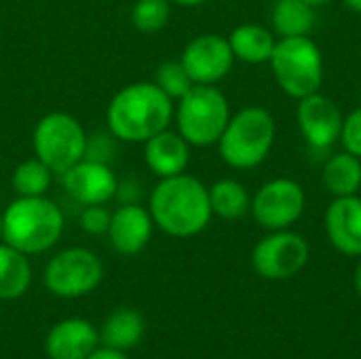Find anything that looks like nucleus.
<instances>
[{
    "mask_svg": "<svg viewBox=\"0 0 361 359\" xmlns=\"http://www.w3.org/2000/svg\"><path fill=\"white\" fill-rule=\"evenodd\" d=\"M148 212L163 233L178 239L195 237L212 220L209 190L186 174L161 178L150 195Z\"/></svg>",
    "mask_w": 361,
    "mask_h": 359,
    "instance_id": "f257e3e1",
    "label": "nucleus"
},
{
    "mask_svg": "<svg viewBox=\"0 0 361 359\" xmlns=\"http://www.w3.org/2000/svg\"><path fill=\"white\" fill-rule=\"evenodd\" d=\"M173 116L171 97L154 83H133L123 87L108 104V127L121 142H146L165 131Z\"/></svg>",
    "mask_w": 361,
    "mask_h": 359,
    "instance_id": "f03ea898",
    "label": "nucleus"
},
{
    "mask_svg": "<svg viewBox=\"0 0 361 359\" xmlns=\"http://www.w3.org/2000/svg\"><path fill=\"white\" fill-rule=\"evenodd\" d=\"M63 231L61 209L47 197H19L2 214V241L21 254H42Z\"/></svg>",
    "mask_w": 361,
    "mask_h": 359,
    "instance_id": "7ed1b4c3",
    "label": "nucleus"
},
{
    "mask_svg": "<svg viewBox=\"0 0 361 359\" xmlns=\"http://www.w3.org/2000/svg\"><path fill=\"white\" fill-rule=\"evenodd\" d=\"M275 118L269 110L250 106L228 118L226 129L218 140L222 161L233 169L258 167L275 144Z\"/></svg>",
    "mask_w": 361,
    "mask_h": 359,
    "instance_id": "20e7f679",
    "label": "nucleus"
},
{
    "mask_svg": "<svg viewBox=\"0 0 361 359\" xmlns=\"http://www.w3.org/2000/svg\"><path fill=\"white\" fill-rule=\"evenodd\" d=\"M269 61L279 87L296 99L317 93L324 83V55L309 36L279 38Z\"/></svg>",
    "mask_w": 361,
    "mask_h": 359,
    "instance_id": "39448f33",
    "label": "nucleus"
},
{
    "mask_svg": "<svg viewBox=\"0 0 361 359\" xmlns=\"http://www.w3.org/2000/svg\"><path fill=\"white\" fill-rule=\"evenodd\" d=\"M228 118V99L214 85H195L184 97H180L176 110L178 133L190 146L218 144Z\"/></svg>",
    "mask_w": 361,
    "mask_h": 359,
    "instance_id": "423d86ee",
    "label": "nucleus"
},
{
    "mask_svg": "<svg viewBox=\"0 0 361 359\" xmlns=\"http://www.w3.org/2000/svg\"><path fill=\"white\" fill-rule=\"evenodd\" d=\"M32 146L36 157L57 174L68 171L85 159L87 135L82 125L68 112L44 114L34 127Z\"/></svg>",
    "mask_w": 361,
    "mask_h": 359,
    "instance_id": "0eeeda50",
    "label": "nucleus"
},
{
    "mask_svg": "<svg viewBox=\"0 0 361 359\" xmlns=\"http://www.w3.org/2000/svg\"><path fill=\"white\" fill-rule=\"evenodd\" d=\"M104 277L99 258L85 248L55 254L44 267V288L59 298H78L93 292Z\"/></svg>",
    "mask_w": 361,
    "mask_h": 359,
    "instance_id": "6e6552de",
    "label": "nucleus"
},
{
    "mask_svg": "<svg viewBox=\"0 0 361 359\" xmlns=\"http://www.w3.org/2000/svg\"><path fill=\"white\" fill-rule=\"evenodd\" d=\"M305 190L296 180L277 178L267 182L252 199L256 222L269 231H286L305 212Z\"/></svg>",
    "mask_w": 361,
    "mask_h": 359,
    "instance_id": "1a4fd4ad",
    "label": "nucleus"
},
{
    "mask_svg": "<svg viewBox=\"0 0 361 359\" xmlns=\"http://www.w3.org/2000/svg\"><path fill=\"white\" fill-rule=\"evenodd\" d=\"M309 262V243L288 231H275L256 243L252 252L254 271L264 279H288Z\"/></svg>",
    "mask_w": 361,
    "mask_h": 359,
    "instance_id": "9d476101",
    "label": "nucleus"
},
{
    "mask_svg": "<svg viewBox=\"0 0 361 359\" xmlns=\"http://www.w3.org/2000/svg\"><path fill=\"white\" fill-rule=\"evenodd\" d=\"M180 61L195 85H216L231 72L235 55L228 38L218 34H201L186 44Z\"/></svg>",
    "mask_w": 361,
    "mask_h": 359,
    "instance_id": "9b49d317",
    "label": "nucleus"
},
{
    "mask_svg": "<svg viewBox=\"0 0 361 359\" xmlns=\"http://www.w3.org/2000/svg\"><path fill=\"white\" fill-rule=\"evenodd\" d=\"M296 118L309 148L313 150H328L341 140L345 118L338 106L319 91L300 99Z\"/></svg>",
    "mask_w": 361,
    "mask_h": 359,
    "instance_id": "f8f14e48",
    "label": "nucleus"
},
{
    "mask_svg": "<svg viewBox=\"0 0 361 359\" xmlns=\"http://www.w3.org/2000/svg\"><path fill=\"white\" fill-rule=\"evenodd\" d=\"M66 193L80 205H104L116 195L118 180L108 163L82 159L61 174Z\"/></svg>",
    "mask_w": 361,
    "mask_h": 359,
    "instance_id": "ddd939ff",
    "label": "nucleus"
},
{
    "mask_svg": "<svg viewBox=\"0 0 361 359\" xmlns=\"http://www.w3.org/2000/svg\"><path fill=\"white\" fill-rule=\"evenodd\" d=\"M152 216L137 203H123L112 216L108 226L110 245L123 256L140 254L152 237Z\"/></svg>",
    "mask_w": 361,
    "mask_h": 359,
    "instance_id": "4468645a",
    "label": "nucleus"
},
{
    "mask_svg": "<svg viewBox=\"0 0 361 359\" xmlns=\"http://www.w3.org/2000/svg\"><path fill=\"white\" fill-rule=\"evenodd\" d=\"M326 233L330 243L345 256H361V199L336 197L326 209Z\"/></svg>",
    "mask_w": 361,
    "mask_h": 359,
    "instance_id": "2eb2a0df",
    "label": "nucleus"
},
{
    "mask_svg": "<svg viewBox=\"0 0 361 359\" xmlns=\"http://www.w3.org/2000/svg\"><path fill=\"white\" fill-rule=\"evenodd\" d=\"M99 345V332L85 320H66L51 328L44 351L51 359H87Z\"/></svg>",
    "mask_w": 361,
    "mask_h": 359,
    "instance_id": "dca6fc26",
    "label": "nucleus"
},
{
    "mask_svg": "<svg viewBox=\"0 0 361 359\" xmlns=\"http://www.w3.org/2000/svg\"><path fill=\"white\" fill-rule=\"evenodd\" d=\"M144 159L159 178L180 176L188 167L190 144L180 133L165 129L144 142Z\"/></svg>",
    "mask_w": 361,
    "mask_h": 359,
    "instance_id": "f3484780",
    "label": "nucleus"
},
{
    "mask_svg": "<svg viewBox=\"0 0 361 359\" xmlns=\"http://www.w3.org/2000/svg\"><path fill=\"white\" fill-rule=\"evenodd\" d=\"M228 44L233 49L235 59H241L245 63H264L271 59L277 38H275V32L262 25L243 23L231 32Z\"/></svg>",
    "mask_w": 361,
    "mask_h": 359,
    "instance_id": "a211bd4d",
    "label": "nucleus"
},
{
    "mask_svg": "<svg viewBox=\"0 0 361 359\" xmlns=\"http://www.w3.org/2000/svg\"><path fill=\"white\" fill-rule=\"evenodd\" d=\"M146 324L144 317L135 311V309H116L108 315L104 328H102V343L104 347L116 349V351H127L131 347H135L142 336H144Z\"/></svg>",
    "mask_w": 361,
    "mask_h": 359,
    "instance_id": "6ab92c4d",
    "label": "nucleus"
},
{
    "mask_svg": "<svg viewBox=\"0 0 361 359\" xmlns=\"http://www.w3.org/2000/svg\"><path fill=\"white\" fill-rule=\"evenodd\" d=\"M271 23L279 38L309 36L315 25V8L305 0H275Z\"/></svg>",
    "mask_w": 361,
    "mask_h": 359,
    "instance_id": "aec40b11",
    "label": "nucleus"
},
{
    "mask_svg": "<svg viewBox=\"0 0 361 359\" xmlns=\"http://www.w3.org/2000/svg\"><path fill=\"white\" fill-rule=\"evenodd\" d=\"M32 281L27 256L19 250L0 243V298L15 300L23 296Z\"/></svg>",
    "mask_w": 361,
    "mask_h": 359,
    "instance_id": "412c9836",
    "label": "nucleus"
},
{
    "mask_svg": "<svg viewBox=\"0 0 361 359\" xmlns=\"http://www.w3.org/2000/svg\"><path fill=\"white\" fill-rule=\"evenodd\" d=\"M324 186L334 197H351L361 188V159L351 152H341L328 159L324 167Z\"/></svg>",
    "mask_w": 361,
    "mask_h": 359,
    "instance_id": "4be33fe9",
    "label": "nucleus"
},
{
    "mask_svg": "<svg viewBox=\"0 0 361 359\" xmlns=\"http://www.w3.org/2000/svg\"><path fill=\"white\" fill-rule=\"evenodd\" d=\"M209 190V205H212V214L224 218V220H239L243 218L250 207V195L245 190V186L237 180H218Z\"/></svg>",
    "mask_w": 361,
    "mask_h": 359,
    "instance_id": "5701e85b",
    "label": "nucleus"
},
{
    "mask_svg": "<svg viewBox=\"0 0 361 359\" xmlns=\"http://www.w3.org/2000/svg\"><path fill=\"white\" fill-rule=\"evenodd\" d=\"M53 180V171L36 157L27 159L13 171V190L19 197H44Z\"/></svg>",
    "mask_w": 361,
    "mask_h": 359,
    "instance_id": "b1692460",
    "label": "nucleus"
},
{
    "mask_svg": "<svg viewBox=\"0 0 361 359\" xmlns=\"http://www.w3.org/2000/svg\"><path fill=\"white\" fill-rule=\"evenodd\" d=\"M169 15V0H137L131 8V23L144 34H154L167 25Z\"/></svg>",
    "mask_w": 361,
    "mask_h": 359,
    "instance_id": "393cba45",
    "label": "nucleus"
},
{
    "mask_svg": "<svg viewBox=\"0 0 361 359\" xmlns=\"http://www.w3.org/2000/svg\"><path fill=\"white\" fill-rule=\"evenodd\" d=\"M154 85L171 99H180L184 97L192 87V78L188 76L186 68L182 66V61H163L159 68H157V74H154Z\"/></svg>",
    "mask_w": 361,
    "mask_h": 359,
    "instance_id": "a878e982",
    "label": "nucleus"
},
{
    "mask_svg": "<svg viewBox=\"0 0 361 359\" xmlns=\"http://www.w3.org/2000/svg\"><path fill=\"white\" fill-rule=\"evenodd\" d=\"M341 144L347 152L355 154L361 159V108L353 110L345 121H343V131H341Z\"/></svg>",
    "mask_w": 361,
    "mask_h": 359,
    "instance_id": "bb28decb",
    "label": "nucleus"
},
{
    "mask_svg": "<svg viewBox=\"0 0 361 359\" xmlns=\"http://www.w3.org/2000/svg\"><path fill=\"white\" fill-rule=\"evenodd\" d=\"M110 212L102 205H87L80 214V229L89 235H104L110 226Z\"/></svg>",
    "mask_w": 361,
    "mask_h": 359,
    "instance_id": "cd10ccee",
    "label": "nucleus"
},
{
    "mask_svg": "<svg viewBox=\"0 0 361 359\" xmlns=\"http://www.w3.org/2000/svg\"><path fill=\"white\" fill-rule=\"evenodd\" d=\"M87 359H127L123 351H116V349H110V347H104V349H95Z\"/></svg>",
    "mask_w": 361,
    "mask_h": 359,
    "instance_id": "c85d7f7f",
    "label": "nucleus"
},
{
    "mask_svg": "<svg viewBox=\"0 0 361 359\" xmlns=\"http://www.w3.org/2000/svg\"><path fill=\"white\" fill-rule=\"evenodd\" d=\"M169 2H176L180 6H199V4H203L207 0H169Z\"/></svg>",
    "mask_w": 361,
    "mask_h": 359,
    "instance_id": "c756f323",
    "label": "nucleus"
},
{
    "mask_svg": "<svg viewBox=\"0 0 361 359\" xmlns=\"http://www.w3.org/2000/svg\"><path fill=\"white\" fill-rule=\"evenodd\" d=\"M345 4L351 8V11H355V13H361V0H345Z\"/></svg>",
    "mask_w": 361,
    "mask_h": 359,
    "instance_id": "7c9ffc66",
    "label": "nucleus"
},
{
    "mask_svg": "<svg viewBox=\"0 0 361 359\" xmlns=\"http://www.w3.org/2000/svg\"><path fill=\"white\" fill-rule=\"evenodd\" d=\"M355 290H357V294L361 296V262L357 264V271H355Z\"/></svg>",
    "mask_w": 361,
    "mask_h": 359,
    "instance_id": "2f4dec72",
    "label": "nucleus"
},
{
    "mask_svg": "<svg viewBox=\"0 0 361 359\" xmlns=\"http://www.w3.org/2000/svg\"><path fill=\"white\" fill-rule=\"evenodd\" d=\"M305 2H307V4H311V6L315 8V6H324V4H328L330 0H305Z\"/></svg>",
    "mask_w": 361,
    "mask_h": 359,
    "instance_id": "473e14b6",
    "label": "nucleus"
},
{
    "mask_svg": "<svg viewBox=\"0 0 361 359\" xmlns=\"http://www.w3.org/2000/svg\"><path fill=\"white\" fill-rule=\"evenodd\" d=\"M0 241H2V214H0Z\"/></svg>",
    "mask_w": 361,
    "mask_h": 359,
    "instance_id": "72a5a7b5",
    "label": "nucleus"
}]
</instances>
